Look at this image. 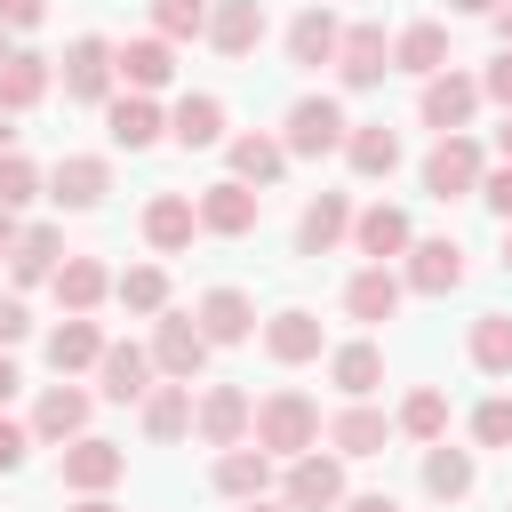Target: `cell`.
Returning a JSON list of instances; mask_svg holds the SVG:
<instances>
[{"instance_id": "cell-1", "label": "cell", "mask_w": 512, "mask_h": 512, "mask_svg": "<svg viewBox=\"0 0 512 512\" xmlns=\"http://www.w3.org/2000/svg\"><path fill=\"white\" fill-rule=\"evenodd\" d=\"M256 448H264V456H304V448H320V408H312L304 392H272V400L256 408Z\"/></svg>"}, {"instance_id": "cell-2", "label": "cell", "mask_w": 512, "mask_h": 512, "mask_svg": "<svg viewBox=\"0 0 512 512\" xmlns=\"http://www.w3.org/2000/svg\"><path fill=\"white\" fill-rule=\"evenodd\" d=\"M192 424H200V440H208V448H240V440H248V424H256V400H248L240 384H208V392H200V408H192Z\"/></svg>"}, {"instance_id": "cell-3", "label": "cell", "mask_w": 512, "mask_h": 512, "mask_svg": "<svg viewBox=\"0 0 512 512\" xmlns=\"http://www.w3.org/2000/svg\"><path fill=\"white\" fill-rule=\"evenodd\" d=\"M336 144H344V104H336V96H296V104H288V152L320 160V152H336Z\"/></svg>"}, {"instance_id": "cell-4", "label": "cell", "mask_w": 512, "mask_h": 512, "mask_svg": "<svg viewBox=\"0 0 512 512\" xmlns=\"http://www.w3.org/2000/svg\"><path fill=\"white\" fill-rule=\"evenodd\" d=\"M480 184V144L456 128V136H440L432 152H424V192L432 200H456V192H472Z\"/></svg>"}, {"instance_id": "cell-5", "label": "cell", "mask_w": 512, "mask_h": 512, "mask_svg": "<svg viewBox=\"0 0 512 512\" xmlns=\"http://www.w3.org/2000/svg\"><path fill=\"white\" fill-rule=\"evenodd\" d=\"M328 504H344V464L320 448L288 456V512H328Z\"/></svg>"}, {"instance_id": "cell-6", "label": "cell", "mask_w": 512, "mask_h": 512, "mask_svg": "<svg viewBox=\"0 0 512 512\" xmlns=\"http://www.w3.org/2000/svg\"><path fill=\"white\" fill-rule=\"evenodd\" d=\"M200 232H224V240H240L256 216H264V200H256V184H240V176H224V184H208L200 200Z\"/></svg>"}, {"instance_id": "cell-7", "label": "cell", "mask_w": 512, "mask_h": 512, "mask_svg": "<svg viewBox=\"0 0 512 512\" xmlns=\"http://www.w3.org/2000/svg\"><path fill=\"white\" fill-rule=\"evenodd\" d=\"M152 368H168L176 384H192V376L208 368V336H200V320L168 312V320H160V336H152Z\"/></svg>"}, {"instance_id": "cell-8", "label": "cell", "mask_w": 512, "mask_h": 512, "mask_svg": "<svg viewBox=\"0 0 512 512\" xmlns=\"http://www.w3.org/2000/svg\"><path fill=\"white\" fill-rule=\"evenodd\" d=\"M120 472H128V456H120L112 440H96V432H80V440L64 448V488H80V496H104Z\"/></svg>"}, {"instance_id": "cell-9", "label": "cell", "mask_w": 512, "mask_h": 512, "mask_svg": "<svg viewBox=\"0 0 512 512\" xmlns=\"http://www.w3.org/2000/svg\"><path fill=\"white\" fill-rule=\"evenodd\" d=\"M472 104H480V80H464V72H432L424 80V128H440V136H456L464 120H472Z\"/></svg>"}, {"instance_id": "cell-10", "label": "cell", "mask_w": 512, "mask_h": 512, "mask_svg": "<svg viewBox=\"0 0 512 512\" xmlns=\"http://www.w3.org/2000/svg\"><path fill=\"white\" fill-rule=\"evenodd\" d=\"M336 72H344V88H376V80L392 72V48H384V32H376V24H352V32L336 40Z\"/></svg>"}, {"instance_id": "cell-11", "label": "cell", "mask_w": 512, "mask_h": 512, "mask_svg": "<svg viewBox=\"0 0 512 512\" xmlns=\"http://www.w3.org/2000/svg\"><path fill=\"white\" fill-rule=\"evenodd\" d=\"M464 280V248L456 240H408V288L416 296H448Z\"/></svg>"}, {"instance_id": "cell-12", "label": "cell", "mask_w": 512, "mask_h": 512, "mask_svg": "<svg viewBox=\"0 0 512 512\" xmlns=\"http://www.w3.org/2000/svg\"><path fill=\"white\" fill-rule=\"evenodd\" d=\"M96 384H104V400H144L152 392V352L144 344H104L96 352Z\"/></svg>"}, {"instance_id": "cell-13", "label": "cell", "mask_w": 512, "mask_h": 512, "mask_svg": "<svg viewBox=\"0 0 512 512\" xmlns=\"http://www.w3.org/2000/svg\"><path fill=\"white\" fill-rule=\"evenodd\" d=\"M208 40H216V56H248L264 40V0H216L208 8Z\"/></svg>"}, {"instance_id": "cell-14", "label": "cell", "mask_w": 512, "mask_h": 512, "mask_svg": "<svg viewBox=\"0 0 512 512\" xmlns=\"http://www.w3.org/2000/svg\"><path fill=\"white\" fill-rule=\"evenodd\" d=\"M104 88H112V48L88 32V40L64 48V96H72V104H96Z\"/></svg>"}, {"instance_id": "cell-15", "label": "cell", "mask_w": 512, "mask_h": 512, "mask_svg": "<svg viewBox=\"0 0 512 512\" xmlns=\"http://www.w3.org/2000/svg\"><path fill=\"white\" fill-rule=\"evenodd\" d=\"M112 192V168L96 160V152H72V160H56V184H48V200L56 208H96Z\"/></svg>"}, {"instance_id": "cell-16", "label": "cell", "mask_w": 512, "mask_h": 512, "mask_svg": "<svg viewBox=\"0 0 512 512\" xmlns=\"http://www.w3.org/2000/svg\"><path fill=\"white\" fill-rule=\"evenodd\" d=\"M192 232H200V208H192L184 192H160V200L144 208V240H152L160 256H176V248H192Z\"/></svg>"}, {"instance_id": "cell-17", "label": "cell", "mask_w": 512, "mask_h": 512, "mask_svg": "<svg viewBox=\"0 0 512 512\" xmlns=\"http://www.w3.org/2000/svg\"><path fill=\"white\" fill-rule=\"evenodd\" d=\"M336 16L328 8H304L296 24H288V64H304V72H320V64H336Z\"/></svg>"}, {"instance_id": "cell-18", "label": "cell", "mask_w": 512, "mask_h": 512, "mask_svg": "<svg viewBox=\"0 0 512 512\" xmlns=\"http://www.w3.org/2000/svg\"><path fill=\"white\" fill-rule=\"evenodd\" d=\"M192 320H200V336H208V344H240V336L256 328V312H248V296H240V288H208Z\"/></svg>"}, {"instance_id": "cell-19", "label": "cell", "mask_w": 512, "mask_h": 512, "mask_svg": "<svg viewBox=\"0 0 512 512\" xmlns=\"http://www.w3.org/2000/svg\"><path fill=\"white\" fill-rule=\"evenodd\" d=\"M32 432H40V440H80V432H88V392L48 384V392H40V408H32Z\"/></svg>"}, {"instance_id": "cell-20", "label": "cell", "mask_w": 512, "mask_h": 512, "mask_svg": "<svg viewBox=\"0 0 512 512\" xmlns=\"http://www.w3.org/2000/svg\"><path fill=\"white\" fill-rule=\"evenodd\" d=\"M40 96H48V56L8 48V64H0V112H32Z\"/></svg>"}, {"instance_id": "cell-21", "label": "cell", "mask_w": 512, "mask_h": 512, "mask_svg": "<svg viewBox=\"0 0 512 512\" xmlns=\"http://www.w3.org/2000/svg\"><path fill=\"white\" fill-rule=\"evenodd\" d=\"M352 240H360V256H376V264H384V256H408V216L376 200V208L352 216Z\"/></svg>"}, {"instance_id": "cell-22", "label": "cell", "mask_w": 512, "mask_h": 512, "mask_svg": "<svg viewBox=\"0 0 512 512\" xmlns=\"http://www.w3.org/2000/svg\"><path fill=\"white\" fill-rule=\"evenodd\" d=\"M8 264H16V280H24V288H32V280H56V264H64V232H56V224H32V232H16Z\"/></svg>"}, {"instance_id": "cell-23", "label": "cell", "mask_w": 512, "mask_h": 512, "mask_svg": "<svg viewBox=\"0 0 512 512\" xmlns=\"http://www.w3.org/2000/svg\"><path fill=\"white\" fill-rule=\"evenodd\" d=\"M392 64H400V72H416V80L448 72V32H440V24H408V32L392 40Z\"/></svg>"}, {"instance_id": "cell-24", "label": "cell", "mask_w": 512, "mask_h": 512, "mask_svg": "<svg viewBox=\"0 0 512 512\" xmlns=\"http://www.w3.org/2000/svg\"><path fill=\"white\" fill-rule=\"evenodd\" d=\"M112 72L144 96V88H168V72H176V56H168V40H128L120 56H112Z\"/></svg>"}, {"instance_id": "cell-25", "label": "cell", "mask_w": 512, "mask_h": 512, "mask_svg": "<svg viewBox=\"0 0 512 512\" xmlns=\"http://www.w3.org/2000/svg\"><path fill=\"white\" fill-rule=\"evenodd\" d=\"M344 312H352V320H392V312H400V280H392L384 264L352 272V288H344Z\"/></svg>"}, {"instance_id": "cell-26", "label": "cell", "mask_w": 512, "mask_h": 512, "mask_svg": "<svg viewBox=\"0 0 512 512\" xmlns=\"http://www.w3.org/2000/svg\"><path fill=\"white\" fill-rule=\"evenodd\" d=\"M144 432L152 440H184L192 432V384H152L144 392Z\"/></svg>"}, {"instance_id": "cell-27", "label": "cell", "mask_w": 512, "mask_h": 512, "mask_svg": "<svg viewBox=\"0 0 512 512\" xmlns=\"http://www.w3.org/2000/svg\"><path fill=\"white\" fill-rule=\"evenodd\" d=\"M344 232H352V208H344L336 192H320V200L304 208V224H296V240H304V256H328V248H336Z\"/></svg>"}, {"instance_id": "cell-28", "label": "cell", "mask_w": 512, "mask_h": 512, "mask_svg": "<svg viewBox=\"0 0 512 512\" xmlns=\"http://www.w3.org/2000/svg\"><path fill=\"white\" fill-rule=\"evenodd\" d=\"M104 288H112V272H104L96 256H64V264H56V304H64V312H88Z\"/></svg>"}, {"instance_id": "cell-29", "label": "cell", "mask_w": 512, "mask_h": 512, "mask_svg": "<svg viewBox=\"0 0 512 512\" xmlns=\"http://www.w3.org/2000/svg\"><path fill=\"white\" fill-rule=\"evenodd\" d=\"M328 376H336L344 400H368V392L384 384V352H376V344H344V352L328 360Z\"/></svg>"}, {"instance_id": "cell-30", "label": "cell", "mask_w": 512, "mask_h": 512, "mask_svg": "<svg viewBox=\"0 0 512 512\" xmlns=\"http://www.w3.org/2000/svg\"><path fill=\"white\" fill-rule=\"evenodd\" d=\"M216 488L224 496H264L272 488V456L264 448H224L216 456Z\"/></svg>"}, {"instance_id": "cell-31", "label": "cell", "mask_w": 512, "mask_h": 512, "mask_svg": "<svg viewBox=\"0 0 512 512\" xmlns=\"http://www.w3.org/2000/svg\"><path fill=\"white\" fill-rule=\"evenodd\" d=\"M104 120H112V144H120V152H144V144L160 136V112H152V96H136V88H128V96H120Z\"/></svg>"}, {"instance_id": "cell-32", "label": "cell", "mask_w": 512, "mask_h": 512, "mask_svg": "<svg viewBox=\"0 0 512 512\" xmlns=\"http://www.w3.org/2000/svg\"><path fill=\"white\" fill-rule=\"evenodd\" d=\"M168 136H176L184 152L216 144V136H224V104H216V96H184V104H176V120H168Z\"/></svg>"}, {"instance_id": "cell-33", "label": "cell", "mask_w": 512, "mask_h": 512, "mask_svg": "<svg viewBox=\"0 0 512 512\" xmlns=\"http://www.w3.org/2000/svg\"><path fill=\"white\" fill-rule=\"evenodd\" d=\"M280 168H288V144H272L264 128H256V136H232V176H240V184H272Z\"/></svg>"}, {"instance_id": "cell-34", "label": "cell", "mask_w": 512, "mask_h": 512, "mask_svg": "<svg viewBox=\"0 0 512 512\" xmlns=\"http://www.w3.org/2000/svg\"><path fill=\"white\" fill-rule=\"evenodd\" d=\"M264 344H272V360H288V368H296V360H320V320H312V312H280V320L264 328Z\"/></svg>"}, {"instance_id": "cell-35", "label": "cell", "mask_w": 512, "mask_h": 512, "mask_svg": "<svg viewBox=\"0 0 512 512\" xmlns=\"http://www.w3.org/2000/svg\"><path fill=\"white\" fill-rule=\"evenodd\" d=\"M96 352H104V336H96L80 312H72V320L48 336V368H56V376H72V368H96Z\"/></svg>"}, {"instance_id": "cell-36", "label": "cell", "mask_w": 512, "mask_h": 512, "mask_svg": "<svg viewBox=\"0 0 512 512\" xmlns=\"http://www.w3.org/2000/svg\"><path fill=\"white\" fill-rule=\"evenodd\" d=\"M384 432H392V424H384L376 408H344V416L328 424V440H336V456H384Z\"/></svg>"}, {"instance_id": "cell-37", "label": "cell", "mask_w": 512, "mask_h": 512, "mask_svg": "<svg viewBox=\"0 0 512 512\" xmlns=\"http://www.w3.org/2000/svg\"><path fill=\"white\" fill-rule=\"evenodd\" d=\"M344 152H352V168H360V176H392V168H400V136H392L384 120H376V128H352V136H344Z\"/></svg>"}, {"instance_id": "cell-38", "label": "cell", "mask_w": 512, "mask_h": 512, "mask_svg": "<svg viewBox=\"0 0 512 512\" xmlns=\"http://www.w3.org/2000/svg\"><path fill=\"white\" fill-rule=\"evenodd\" d=\"M472 368H488V376H512V320H504V312L472 320Z\"/></svg>"}, {"instance_id": "cell-39", "label": "cell", "mask_w": 512, "mask_h": 512, "mask_svg": "<svg viewBox=\"0 0 512 512\" xmlns=\"http://www.w3.org/2000/svg\"><path fill=\"white\" fill-rule=\"evenodd\" d=\"M424 488L448 496V504L472 496V456H464V448H432V456H424Z\"/></svg>"}, {"instance_id": "cell-40", "label": "cell", "mask_w": 512, "mask_h": 512, "mask_svg": "<svg viewBox=\"0 0 512 512\" xmlns=\"http://www.w3.org/2000/svg\"><path fill=\"white\" fill-rule=\"evenodd\" d=\"M400 432H408V440H440V432H448V400H440L432 384L408 392V400H400Z\"/></svg>"}, {"instance_id": "cell-41", "label": "cell", "mask_w": 512, "mask_h": 512, "mask_svg": "<svg viewBox=\"0 0 512 512\" xmlns=\"http://www.w3.org/2000/svg\"><path fill=\"white\" fill-rule=\"evenodd\" d=\"M112 288H120L128 312H160V304H168V272H160V264H136V272H120Z\"/></svg>"}, {"instance_id": "cell-42", "label": "cell", "mask_w": 512, "mask_h": 512, "mask_svg": "<svg viewBox=\"0 0 512 512\" xmlns=\"http://www.w3.org/2000/svg\"><path fill=\"white\" fill-rule=\"evenodd\" d=\"M152 24H160V40L208 32V0H152Z\"/></svg>"}, {"instance_id": "cell-43", "label": "cell", "mask_w": 512, "mask_h": 512, "mask_svg": "<svg viewBox=\"0 0 512 512\" xmlns=\"http://www.w3.org/2000/svg\"><path fill=\"white\" fill-rule=\"evenodd\" d=\"M32 192H40V168L24 152H0V208H24Z\"/></svg>"}, {"instance_id": "cell-44", "label": "cell", "mask_w": 512, "mask_h": 512, "mask_svg": "<svg viewBox=\"0 0 512 512\" xmlns=\"http://www.w3.org/2000/svg\"><path fill=\"white\" fill-rule=\"evenodd\" d=\"M472 440L480 448H512V400H480L472 408Z\"/></svg>"}, {"instance_id": "cell-45", "label": "cell", "mask_w": 512, "mask_h": 512, "mask_svg": "<svg viewBox=\"0 0 512 512\" xmlns=\"http://www.w3.org/2000/svg\"><path fill=\"white\" fill-rule=\"evenodd\" d=\"M480 200H488V208H496V216L512 224V160H504L496 176H480Z\"/></svg>"}, {"instance_id": "cell-46", "label": "cell", "mask_w": 512, "mask_h": 512, "mask_svg": "<svg viewBox=\"0 0 512 512\" xmlns=\"http://www.w3.org/2000/svg\"><path fill=\"white\" fill-rule=\"evenodd\" d=\"M40 16H48V0H0V24H8V32H32Z\"/></svg>"}, {"instance_id": "cell-47", "label": "cell", "mask_w": 512, "mask_h": 512, "mask_svg": "<svg viewBox=\"0 0 512 512\" xmlns=\"http://www.w3.org/2000/svg\"><path fill=\"white\" fill-rule=\"evenodd\" d=\"M480 96H496V104L512 112V48H504V56L488 64V80H480Z\"/></svg>"}, {"instance_id": "cell-48", "label": "cell", "mask_w": 512, "mask_h": 512, "mask_svg": "<svg viewBox=\"0 0 512 512\" xmlns=\"http://www.w3.org/2000/svg\"><path fill=\"white\" fill-rule=\"evenodd\" d=\"M16 464H24V424L0 416V472H16Z\"/></svg>"}, {"instance_id": "cell-49", "label": "cell", "mask_w": 512, "mask_h": 512, "mask_svg": "<svg viewBox=\"0 0 512 512\" xmlns=\"http://www.w3.org/2000/svg\"><path fill=\"white\" fill-rule=\"evenodd\" d=\"M24 328H32V320H24V304H16V296H0V344H16Z\"/></svg>"}, {"instance_id": "cell-50", "label": "cell", "mask_w": 512, "mask_h": 512, "mask_svg": "<svg viewBox=\"0 0 512 512\" xmlns=\"http://www.w3.org/2000/svg\"><path fill=\"white\" fill-rule=\"evenodd\" d=\"M344 512H400V504H392V496H352Z\"/></svg>"}, {"instance_id": "cell-51", "label": "cell", "mask_w": 512, "mask_h": 512, "mask_svg": "<svg viewBox=\"0 0 512 512\" xmlns=\"http://www.w3.org/2000/svg\"><path fill=\"white\" fill-rule=\"evenodd\" d=\"M16 384H24V376H16V360H8V352H0V400H8V392H16Z\"/></svg>"}, {"instance_id": "cell-52", "label": "cell", "mask_w": 512, "mask_h": 512, "mask_svg": "<svg viewBox=\"0 0 512 512\" xmlns=\"http://www.w3.org/2000/svg\"><path fill=\"white\" fill-rule=\"evenodd\" d=\"M16 248V208H0V256Z\"/></svg>"}, {"instance_id": "cell-53", "label": "cell", "mask_w": 512, "mask_h": 512, "mask_svg": "<svg viewBox=\"0 0 512 512\" xmlns=\"http://www.w3.org/2000/svg\"><path fill=\"white\" fill-rule=\"evenodd\" d=\"M496 32H504V48H512V0H496Z\"/></svg>"}, {"instance_id": "cell-54", "label": "cell", "mask_w": 512, "mask_h": 512, "mask_svg": "<svg viewBox=\"0 0 512 512\" xmlns=\"http://www.w3.org/2000/svg\"><path fill=\"white\" fill-rule=\"evenodd\" d=\"M448 8H464V16H488V8H496V0H448Z\"/></svg>"}, {"instance_id": "cell-55", "label": "cell", "mask_w": 512, "mask_h": 512, "mask_svg": "<svg viewBox=\"0 0 512 512\" xmlns=\"http://www.w3.org/2000/svg\"><path fill=\"white\" fill-rule=\"evenodd\" d=\"M496 144H504V160H512V112H504V128H496Z\"/></svg>"}, {"instance_id": "cell-56", "label": "cell", "mask_w": 512, "mask_h": 512, "mask_svg": "<svg viewBox=\"0 0 512 512\" xmlns=\"http://www.w3.org/2000/svg\"><path fill=\"white\" fill-rule=\"evenodd\" d=\"M72 512H112V504H104V496H88V504H72Z\"/></svg>"}, {"instance_id": "cell-57", "label": "cell", "mask_w": 512, "mask_h": 512, "mask_svg": "<svg viewBox=\"0 0 512 512\" xmlns=\"http://www.w3.org/2000/svg\"><path fill=\"white\" fill-rule=\"evenodd\" d=\"M248 512H288V504H264V496H248Z\"/></svg>"}, {"instance_id": "cell-58", "label": "cell", "mask_w": 512, "mask_h": 512, "mask_svg": "<svg viewBox=\"0 0 512 512\" xmlns=\"http://www.w3.org/2000/svg\"><path fill=\"white\" fill-rule=\"evenodd\" d=\"M0 64H8V24H0Z\"/></svg>"}, {"instance_id": "cell-59", "label": "cell", "mask_w": 512, "mask_h": 512, "mask_svg": "<svg viewBox=\"0 0 512 512\" xmlns=\"http://www.w3.org/2000/svg\"><path fill=\"white\" fill-rule=\"evenodd\" d=\"M0 152H8V128H0Z\"/></svg>"}, {"instance_id": "cell-60", "label": "cell", "mask_w": 512, "mask_h": 512, "mask_svg": "<svg viewBox=\"0 0 512 512\" xmlns=\"http://www.w3.org/2000/svg\"><path fill=\"white\" fill-rule=\"evenodd\" d=\"M504 264H512V240H504Z\"/></svg>"}]
</instances>
